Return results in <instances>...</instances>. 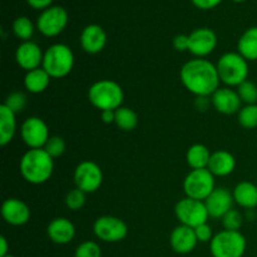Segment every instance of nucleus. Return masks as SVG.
Here are the masks:
<instances>
[{"label":"nucleus","instance_id":"19","mask_svg":"<svg viewBox=\"0 0 257 257\" xmlns=\"http://www.w3.org/2000/svg\"><path fill=\"white\" fill-rule=\"evenodd\" d=\"M105 44H107V34L102 27L90 24L83 29L80 34V45L84 52L89 54H98L104 49Z\"/></svg>","mask_w":257,"mask_h":257},{"label":"nucleus","instance_id":"20","mask_svg":"<svg viewBox=\"0 0 257 257\" xmlns=\"http://www.w3.org/2000/svg\"><path fill=\"white\" fill-rule=\"evenodd\" d=\"M47 233L50 241H53L54 243L67 245V243H69L74 238L75 227L68 218L58 217L54 218L48 225Z\"/></svg>","mask_w":257,"mask_h":257},{"label":"nucleus","instance_id":"35","mask_svg":"<svg viewBox=\"0 0 257 257\" xmlns=\"http://www.w3.org/2000/svg\"><path fill=\"white\" fill-rule=\"evenodd\" d=\"M4 104L7 105L9 109H12L15 114L23 112V109L27 105V97L24 95V93L22 92H13L12 94L8 95V98L5 99Z\"/></svg>","mask_w":257,"mask_h":257},{"label":"nucleus","instance_id":"32","mask_svg":"<svg viewBox=\"0 0 257 257\" xmlns=\"http://www.w3.org/2000/svg\"><path fill=\"white\" fill-rule=\"evenodd\" d=\"M65 147H67V145H65L64 140L62 137L53 136L48 140L47 145L44 146V150L47 151V153L52 158H58L65 152Z\"/></svg>","mask_w":257,"mask_h":257},{"label":"nucleus","instance_id":"15","mask_svg":"<svg viewBox=\"0 0 257 257\" xmlns=\"http://www.w3.org/2000/svg\"><path fill=\"white\" fill-rule=\"evenodd\" d=\"M235 200L233 195L225 187H218L205 200L208 215L212 218H222L228 211L232 210Z\"/></svg>","mask_w":257,"mask_h":257},{"label":"nucleus","instance_id":"21","mask_svg":"<svg viewBox=\"0 0 257 257\" xmlns=\"http://www.w3.org/2000/svg\"><path fill=\"white\" fill-rule=\"evenodd\" d=\"M236 167V160L233 155H231L227 151H216L211 155L210 163H208V170L213 176L218 177H225L231 175Z\"/></svg>","mask_w":257,"mask_h":257},{"label":"nucleus","instance_id":"34","mask_svg":"<svg viewBox=\"0 0 257 257\" xmlns=\"http://www.w3.org/2000/svg\"><path fill=\"white\" fill-rule=\"evenodd\" d=\"M74 257H102V250L94 241H85L78 246Z\"/></svg>","mask_w":257,"mask_h":257},{"label":"nucleus","instance_id":"18","mask_svg":"<svg viewBox=\"0 0 257 257\" xmlns=\"http://www.w3.org/2000/svg\"><path fill=\"white\" fill-rule=\"evenodd\" d=\"M170 242L173 251L180 253V255L192 252L198 242L195 228L188 227V226L185 225L177 226L171 233Z\"/></svg>","mask_w":257,"mask_h":257},{"label":"nucleus","instance_id":"25","mask_svg":"<svg viewBox=\"0 0 257 257\" xmlns=\"http://www.w3.org/2000/svg\"><path fill=\"white\" fill-rule=\"evenodd\" d=\"M237 49L246 60H257V27L250 28L241 35L237 43Z\"/></svg>","mask_w":257,"mask_h":257},{"label":"nucleus","instance_id":"38","mask_svg":"<svg viewBox=\"0 0 257 257\" xmlns=\"http://www.w3.org/2000/svg\"><path fill=\"white\" fill-rule=\"evenodd\" d=\"M221 2H222V0H192L195 7H197L198 9L202 10L213 9V8L217 7L218 4H221Z\"/></svg>","mask_w":257,"mask_h":257},{"label":"nucleus","instance_id":"3","mask_svg":"<svg viewBox=\"0 0 257 257\" xmlns=\"http://www.w3.org/2000/svg\"><path fill=\"white\" fill-rule=\"evenodd\" d=\"M123 89L117 82L110 79H102L93 83L88 90V99L100 112L117 110L122 107Z\"/></svg>","mask_w":257,"mask_h":257},{"label":"nucleus","instance_id":"14","mask_svg":"<svg viewBox=\"0 0 257 257\" xmlns=\"http://www.w3.org/2000/svg\"><path fill=\"white\" fill-rule=\"evenodd\" d=\"M44 53L34 42H23L15 52V60L22 69L30 72L43 65Z\"/></svg>","mask_w":257,"mask_h":257},{"label":"nucleus","instance_id":"33","mask_svg":"<svg viewBox=\"0 0 257 257\" xmlns=\"http://www.w3.org/2000/svg\"><path fill=\"white\" fill-rule=\"evenodd\" d=\"M85 203V192H83L79 188H74V190L69 191L65 197V205L69 210L78 211L84 206Z\"/></svg>","mask_w":257,"mask_h":257},{"label":"nucleus","instance_id":"29","mask_svg":"<svg viewBox=\"0 0 257 257\" xmlns=\"http://www.w3.org/2000/svg\"><path fill=\"white\" fill-rule=\"evenodd\" d=\"M238 123L246 130L257 128V104H247L238 112Z\"/></svg>","mask_w":257,"mask_h":257},{"label":"nucleus","instance_id":"9","mask_svg":"<svg viewBox=\"0 0 257 257\" xmlns=\"http://www.w3.org/2000/svg\"><path fill=\"white\" fill-rule=\"evenodd\" d=\"M94 235L104 242H119L128 235L125 222L114 216H102L93 225Z\"/></svg>","mask_w":257,"mask_h":257},{"label":"nucleus","instance_id":"39","mask_svg":"<svg viewBox=\"0 0 257 257\" xmlns=\"http://www.w3.org/2000/svg\"><path fill=\"white\" fill-rule=\"evenodd\" d=\"M28 4L30 5L34 9H48L50 7V4L53 3V0H27Z\"/></svg>","mask_w":257,"mask_h":257},{"label":"nucleus","instance_id":"8","mask_svg":"<svg viewBox=\"0 0 257 257\" xmlns=\"http://www.w3.org/2000/svg\"><path fill=\"white\" fill-rule=\"evenodd\" d=\"M175 213L181 225L192 228L198 227L203 223H207L208 217H210L205 201L193 200L190 197L178 201L175 207Z\"/></svg>","mask_w":257,"mask_h":257},{"label":"nucleus","instance_id":"27","mask_svg":"<svg viewBox=\"0 0 257 257\" xmlns=\"http://www.w3.org/2000/svg\"><path fill=\"white\" fill-rule=\"evenodd\" d=\"M114 123L122 131H133L138 124V115L133 109L128 107H120L115 110Z\"/></svg>","mask_w":257,"mask_h":257},{"label":"nucleus","instance_id":"31","mask_svg":"<svg viewBox=\"0 0 257 257\" xmlns=\"http://www.w3.org/2000/svg\"><path fill=\"white\" fill-rule=\"evenodd\" d=\"M243 223V216L240 211L231 210L222 217V225L225 230L228 231H238Z\"/></svg>","mask_w":257,"mask_h":257},{"label":"nucleus","instance_id":"6","mask_svg":"<svg viewBox=\"0 0 257 257\" xmlns=\"http://www.w3.org/2000/svg\"><path fill=\"white\" fill-rule=\"evenodd\" d=\"M246 245L245 236L240 231L223 230L213 236L210 250L213 257H242Z\"/></svg>","mask_w":257,"mask_h":257},{"label":"nucleus","instance_id":"2","mask_svg":"<svg viewBox=\"0 0 257 257\" xmlns=\"http://www.w3.org/2000/svg\"><path fill=\"white\" fill-rule=\"evenodd\" d=\"M54 171V161L44 148L29 150L20 160V173L27 182L42 185L47 182Z\"/></svg>","mask_w":257,"mask_h":257},{"label":"nucleus","instance_id":"26","mask_svg":"<svg viewBox=\"0 0 257 257\" xmlns=\"http://www.w3.org/2000/svg\"><path fill=\"white\" fill-rule=\"evenodd\" d=\"M211 155L212 153L206 146L197 143V145H193L188 148L186 160H187L188 166L192 170H202V168L208 167Z\"/></svg>","mask_w":257,"mask_h":257},{"label":"nucleus","instance_id":"17","mask_svg":"<svg viewBox=\"0 0 257 257\" xmlns=\"http://www.w3.org/2000/svg\"><path fill=\"white\" fill-rule=\"evenodd\" d=\"M2 216L12 226H23L30 220V208L18 198H8L3 202Z\"/></svg>","mask_w":257,"mask_h":257},{"label":"nucleus","instance_id":"12","mask_svg":"<svg viewBox=\"0 0 257 257\" xmlns=\"http://www.w3.org/2000/svg\"><path fill=\"white\" fill-rule=\"evenodd\" d=\"M22 138L30 150L44 148L49 140V130L47 123L39 117H29L22 124Z\"/></svg>","mask_w":257,"mask_h":257},{"label":"nucleus","instance_id":"7","mask_svg":"<svg viewBox=\"0 0 257 257\" xmlns=\"http://www.w3.org/2000/svg\"><path fill=\"white\" fill-rule=\"evenodd\" d=\"M215 188V176L208 168L192 170L183 182L186 196L198 201H205Z\"/></svg>","mask_w":257,"mask_h":257},{"label":"nucleus","instance_id":"37","mask_svg":"<svg viewBox=\"0 0 257 257\" xmlns=\"http://www.w3.org/2000/svg\"><path fill=\"white\" fill-rule=\"evenodd\" d=\"M188 45H190V38H188V35L180 34L173 39V47H175V49L178 50V52L188 50Z\"/></svg>","mask_w":257,"mask_h":257},{"label":"nucleus","instance_id":"1","mask_svg":"<svg viewBox=\"0 0 257 257\" xmlns=\"http://www.w3.org/2000/svg\"><path fill=\"white\" fill-rule=\"evenodd\" d=\"M181 82L197 97L212 95L220 88V75L217 67L207 59H192L181 69Z\"/></svg>","mask_w":257,"mask_h":257},{"label":"nucleus","instance_id":"43","mask_svg":"<svg viewBox=\"0 0 257 257\" xmlns=\"http://www.w3.org/2000/svg\"><path fill=\"white\" fill-rule=\"evenodd\" d=\"M233 2H236V3H242V2H245V0H233Z\"/></svg>","mask_w":257,"mask_h":257},{"label":"nucleus","instance_id":"36","mask_svg":"<svg viewBox=\"0 0 257 257\" xmlns=\"http://www.w3.org/2000/svg\"><path fill=\"white\" fill-rule=\"evenodd\" d=\"M196 236H197V240L201 241V242H208L213 238L212 235V228L208 223H203V225L198 226V227L195 228Z\"/></svg>","mask_w":257,"mask_h":257},{"label":"nucleus","instance_id":"10","mask_svg":"<svg viewBox=\"0 0 257 257\" xmlns=\"http://www.w3.org/2000/svg\"><path fill=\"white\" fill-rule=\"evenodd\" d=\"M103 172L97 163L83 161L74 171V183L85 193H93L102 186Z\"/></svg>","mask_w":257,"mask_h":257},{"label":"nucleus","instance_id":"13","mask_svg":"<svg viewBox=\"0 0 257 257\" xmlns=\"http://www.w3.org/2000/svg\"><path fill=\"white\" fill-rule=\"evenodd\" d=\"M188 38H190L188 52L198 58L211 54L217 47V37H216L215 32L208 28H200V29L193 30L188 35Z\"/></svg>","mask_w":257,"mask_h":257},{"label":"nucleus","instance_id":"5","mask_svg":"<svg viewBox=\"0 0 257 257\" xmlns=\"http://www.w3.org/2000/svg\"><path fill=\"white\" fill-rule=\"evenodd\" d=\"M217 72L221 82L230 87H238L248 77L247 60L240 53H226L218 59Z\"/></svg>","mask_w":257,"mask_h":257},{"label":"nucleus","instance_id":"11","mask_svg":"<svg viewBox=\"0 0 257 257\" xmlns=\"http://www.w3.org/2000/svg\"><path fill=\"white\" fill-rule=\"evenodd\" d=\"M68 24V13L62 7H50L38 18V30L45 37H57Z\"/></svg>","mask_w":257,"mask_h":257},{"label":"nucleus","instance_id":"16","mask_svg":"<svg viewBox=\"0 0 257 257\" xmlns=\"http://www.w3.org/2000/svg\"><path fill=\"white\" fill-rule=\"evenodd\" d=\"M211 103L217 112L230 115L240 112L242 100L236 90L231 88H218L212 94Z\"/></svg>","mask_w":257,"mask_h":257},{"label":"nucleus","instance_id":"30","mask_svg":"<svg viewBox=\"0 0 257 257\" xmlns=\"http://www.w3.org/2000/svg\"><path fill=\"white\" fill-rule=\"evenodd\" d=\"M241 100L246 104H257V85L250 80H245L237 87Z\"/></svg>","mask_w":257,"mask_h":257},{"label":"nucleus","instance_id":"24","mask_svg":"<svg viewBox=\"0 0 257 257\" xmlns=\"http://www.w3.org/2000/svg\"><path fill=\"white\" fill-rule=\"evenodd\" d=\"M50 78L52 77L43 68H38V69L27 72V74L24 77L25 89L28 92L33 93V94L43 93L49 87Z\"/></svg>","mask_w":257,"mask_h":257},{"label":"nucleus","instance_id":"22","mask_svg":"<svg viewBox=\"0 0 257 257\" xmlns=\"http://www.w3.org/2000/svg\"><path fill=\"white\" fill-rule=\"evenodd\" d=\"M15 113L3 103L0 104V145L5 147L14 138L17 132V118Z\"/></svg>","mask_w":257,"mask_h":257},{"label":"nucleus","instance_id":"40","mask_svg":"<svg viewBox=\"0 0 257 257\" xmlns=\"http://www.w3.org/2000/svg\"><path fill=\"white\" fill-rule=\"evenodd\" d=\"M102 120L107 124L114 123L115 120V110H103L102 112Z\"/></svg>","mask_w":257,"mask_h":257},{"label":"nucleus","instance_id":"28","mask_svg":"<svg viewBox=\"0 0 257 257\" xmlns=\"http://www.w3.org/2000/svg\"><path fill=\"white\" fill-rule=\"evenodd\" d=\"M13 33L18 39L23 42H29L30 38L34 34V25L32 20L28 19L27 17H19L13 23Z\"/></svg>","mask_w":257,"mask_h":257},{"label":"nucleus","instance_id":"42","mask_svg":"<svg viewBox=\"0 0 257 257\" xmlns=\"http://www.w3.org/2000/svg\"><path fill=\"white\" fill-rule=\"evenodd\" d=\"M196 105H197V108L200 110L207 109V105H208L207 97H198L197 102H196Z\"/></svg>","mask_w":257,"mask_h":257},{"label":"nucleus","instance_id":"4","mask_svg":"<svg viewBox=\"0 0 257 257\" xmlns=\"http://www.w3.org/2000/svg\"><path fill=\"white\" fill-rule=\"evenodd\" d=\"M74 67V54L65 44H53L45 50L42 68L52 78H64Z\"/></svg>","mask_w":257,"mask_h":257},{"label":"nucleus","instance_id":"44","mask_svg":"<svg viewBox=\"0 0 257 257\" xmlns=\"http://www.w3.org/2000/svg\"><path fill=\"white\" fill-rule=\"evenodd\" d=\"M5 257H17V256H13V255H8V256H5Z\"/></svg>","mask_w":257,"mask_h":257},{"label":"nucleus","instance_id":"41","mask_svg":"<svg viewBox=\"0 0 257 257\" xmlns=\"http://www.w3.org/2000/svg\"><path fill=\"white\" fill-rule=\"evenodd\" d=\"M8 251H9V243H8L7 238L4 236H2L0 237V257H5L9 255Z\"/></svg>","mask_w":257,"mask_h":257},{"label":"nucleus","instance_id":"23","mask_svg":"<svg viewBox=\"0 0 257 257\" xmlns=\"http://www.w3.org/2000/svg\"><path fill=\"white\" fill-rule=\"evenodd\" d=\"M233 200L238 206L247 210H253L257 207V186L253 183L240 182L232 192Z\"/></svg>","mask_w":257,"mask_h":257}]
</instances>
